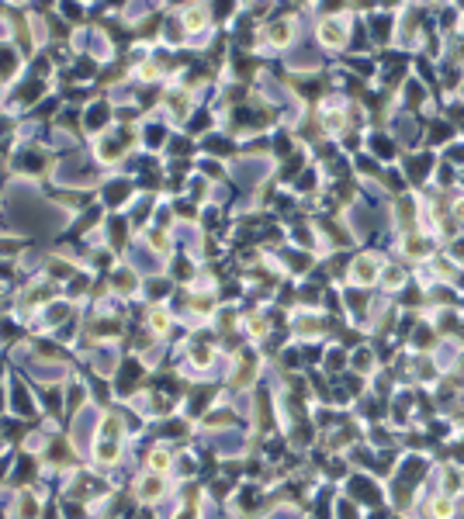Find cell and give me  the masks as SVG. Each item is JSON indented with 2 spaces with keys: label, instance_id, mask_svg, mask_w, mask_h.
<instances>
[{
  "label": "cell",
  "instance_id": "8fae6325",
  "mask_svg": "<svg viewBox=\"0 0 464 519\" xmlns=\"http://www.w3.org/2000/svg\"><path fill=\"white\" fill-rule=\"evenodd\" d=\"M458 215H461V218H464V201H458Z\"/></svg>",
  "mask_w": 464,
  "mask_h": 519
},
{
  "label": "cell",
  "instance_id": "52a82bcc",
  "mask_svg": "<svg viewBox=\"0 0 464 519\" xmlns=\"http://www.w3.org/2000/svg\"><path fill=\"white\" fill-rule=\"evenodd\" d=\"M208 360H212L208 346H198V350H194V364H208Z\"/></svg>",
  "mask_w": 464,
  "mask_h": 519
},
{
  "label": "cell",
  "instance_id": "ba28073f",
  "mask_svg": "<svg viewBox=\"0 0 464 519\" xmlns=\"http://www.w3.org/2000/svg\"><path fill=\"white\" fill-rule=\"evenodd\" d=\"M405 249H409L412 256H419V253H423L426 246H423V239H409V246H405Z\"/></svg>",
  "mask_w": 464,
  "mask_h": 519
},
{
  "label": "cell",
  "instance_id": "5b68a950",
  "mask_svg": "<svg viewBox=\"0 0 464 519\" xmlns=\"http://www.w3.org/2000/svg\"><path fill=\"white\" fill-rule=\"evenodd\" d=\"M142 495H146V499H153V495H159V481H149V478H146V481H142Z\"/></svg>",
  "mask_w": 464,
  "mask_h": 519
},
{
  "label": "cell",
  "instance_id": "7a4b0ae2",
  "mask_svg": "<svg viewBox=\"0 0 464 519\" xmlns=\"http://www.w3.org/2000/svg\"><path fill=\"white\" fill-rule=\"evenodd\" d=\"M374 277H378L374 260H367V256H364V260H357V263H353V281H357V284H367V281H374Z\"/></svg>",
  "mask_w": 464,
  "mask_h": 519
},
{
  "label": "cell",
  "instance_id": "8992f818",
  "mask_svg": "<svg viewBox=\"0 0 464 519\" xmlns=\"http://www.w3.org/2000/svg\"><path fill=\"white\" fill-rule=\"evenodd\" d=\"M288 35H291V31H288L284 24H277V28H270V38H274V42H284Z\"/></svg>",
  "mask_w": 464,
  "mask_h": 519
},
{
  "label": "cell",
  "instance_id": "277c9868",
  "mask_svg": "<svg viewBox=\"0 0 464 519\" xmlns=\"http://www.w3.org/2000/svg\"><path fill=\"white\" fill-rule=\"evenodd\" d=\"M149 460H153V467H156V471H163V467L170 464V457H166V450H153V457H149Z\"/></svg>",
  "mask_w": 464,
  "mask_h": 519
},
{
  "label": "cell",
  "instance_id": "9c48e42d",
  "mask_svg": "<svg viewBox=\"0 0 464 519\" xmlns=\"http://www.w3.org/2000/svg\"><path fill=\"white\" fill-rule=\"evenodd\" d=\"M433 513H437V516H447V513H451V502H447V499H440V502L433 506Z\"/></svg>",
  "mask_w": 464,
  "mask_h": 519
},
{
  "label": "cell",
  "instance_id": "3957f363",
  "mask_svg": "<svg viewBox=\"0 0 464 519\" xmlns=\"http://www.w3.org/2000/svg\"><path fill=\"white\" fill-rule=\"evenodd\" d=\"M205 21H208V17H205L201 10H187V28L198 31V28H205Z\"/></svg>",
  "mask_w": 464,
  "mask_h": 519
},
{
  "label": "cell",
  "instance_id": "30bf717a",
  "mask_svg": "<svg viewBox=\"0 0 464 519\" xmlns=\"http://www.w3.org/2000/svg\"><path fill=\"white\" fill-rule=\"evenodd\" d=\"M97 453H101L104 460H115V446H111V443H104V446H101V450H97Z\"/></svg>",
  "mask_w": 464,
  "mask_h": 519
},
{
  "label": "cell",
  "instance_id": "6da1fadb",
  "mask_svg": "<svg viewBox=\"0 0 464 519\" xmlns=\"http://www.w3.org/2000/svg\"><path fill=\"white\" fill-rule=\"evenodd\" d=\"M343 35H347V31H343V21H336V17H329V21L319 24V42H322V45H340Z\"/></svg>",
  "mask_w": 464,
  "mask_h": 519
}]
</instances>
